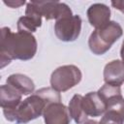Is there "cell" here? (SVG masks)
<instances>
[{
	"instance_id": "6da1fadb",
	"label": "cell",
	"mask_w": 124,
	"mask_h": 124,
	"mask_svg": "<svg viewBox=\"0 0 124 124\" xmlns=\"http://www.w3.org/2000/svg\"><path fill=\"white\" fill-rule=\"evenodd\" d=\"M37 51L36 38L29 32L13 33L9 27L1 28L0 39V68L14 59L30 60Z\"/></svg>"
},
{
	"instance_id": "7a4b0ae2",
	"label": "cell",
	"mask_w": 124,
	"mask_h": 124,
	"mask_svg": "<svg viewBox=\"0 0 124 124\" xmlns=\"http://www.w3.org/2000/svg\"><path fill=\"white\" fill-rule=\"evenodd\" d=\"M61 96L52 87H44L23 100L16 108L14 121L16 124H25L44 113L45 108L51 103L60 102Z\"/></svg>"
},
{
	"instance_id": "3957f363",
	"label": "cell",
	"mask_w": 124,
	"mask_h": 124,
	"mask_svg": "<svg viewBox=\"0 0 124 124\" xmlns=\"http://www.w3.org/2000/svg\"><path fill=\"white\" fill-rule=\"evenodd\" d=\"M122 34L123 30L120 24L115 21H109L105 26L93 31L88 40L89 48L94 54L102 55L111 47Z\"/></svg>"
},
{
	"instance_id": "277c9868",
	"label": "cell",
	"mask_w": 124,
	"mask_h": 124,
	"mask_svg": "<svg viewBox=\"0 0 124 124\" xmlns=\"http://www.w3.org/2000/svg\"><path fill=\"white\" fill-rule=\"evenodd\" d=\"M80 70L75 65H64L54 70L50 77V85L58 92H65L81 80Z\"/></svg>"
},
{
	"instance_id": "5b68a950",
	"label": "cell",
	"mask_w": 124,
	"mask_h": 124,
	"mask_svg": "<svg viewBox=\"0 0 124 124\" xmlns=\"http://www.w3.org/2000/svg\"><path fill=\"white\" fill-rule=\"evenodd\" d=\"M81 30V18L79 16H71L56 20L54 32L56 37L63 42L76 41Z\"/></svg>"
},
{
	"instance_id": "8992f818",
	"label": "cell",
	"mask_w": 124,
	"mask_h": 124,
	"mask_svg": "<svg viewBox=\"0 0 124 124\" xmlns=\"http://www.w3.org/2000/svg\"><path fill=\"white\" fill-rule=\"evenodd\" d=\"M22 94L9 84H3L0 87V106L3 108L5 118L14 121V115L16 108L19 106Z\"/></svg>"
},
{
	"instance_id": "52a82bcc",
	"label": "cell",
	"mask_w": 124,
	"mask_h": 124,
	"mask_svg": "<svg viewBox=\"0 0 124 124\" xmlns=\"http://www.w3.org/2000/svg\"><path fill=\"white\" fill-rule=\"evenodd\" d=\"M42 25V15L36 2H28L25 16L17 20V31L33 33Z\"/></svg>"
},
{
	"instance_id": "ba28073f",
	"label": "cell",
	"mask_w": 124,
	"mask_h": 124,
	"mask_svg": "<svg viewBox=\"0 0 124 124\" xmlns=\"http://www.w3.org/2000/svg\"><path fill=\"white\" fill-rule=\"evenodd\" d=\"M38 8L41 12L42 16H45L46 20L49 19H60L66 16H73L72 10L65 3L58 1H46L37 2Z\"/></svg>"
},
{
	"instance_id": "9c48e42d",
	"label": "cell",
	"mask_w": 124,
	"mask_h": 124,
	"mask_svg": "<svg viewBox=\"0 0 124 124\" xmlns=\"http://www.w3.org/2000/svg\"><path fill=\"white\" fill-rule=\"evenodd\" d=\"M44 120L46 124H69V109L61 102L51 103L44 110Z\"/></svg>"
},
{
	"instance_id": "30bf717a",
	"label": "cell",
	"mask_w": 124,
	"mask_h": 124,
	"mask_svg": "<svg viewBox=\"0 0 124 124\" xmlns=\"http://www.w3.org/2000/svg\"><path fill=\"white\" fill-rule=\"evenodd\" d=\"M87 17L89 23L96 29L101 28L109 22L110 10L102 3H96L91 5L87 10Z\"/></svg>"
},
{
	"instance_id": "8fae6325",
	"label": "cell",
	"mask_w": 124,
	"mask_h": 124,
	"mask_svg": "<svg viewBox=\"0 0 124 124\" xmlns=\"http://www.w3.org/2000/svg\"><path fill=\"white\" fill-rule=\"evenodd\" d=\"M82 108L87 116L97 117L105 113L106 104L99 96L98 92H89L82 97Z\"/></svg>"
},
{
	"instance_id": "7c38bea8",
	"label": "cell",
	"mask_w": 124,
	"mask_h": 124,
	"mask_svg": "<svg viewBox=\"0 0 124 124\" xmlns=\"http://www.w3.org/2000/svg\"><path fill=\"white\" fill-rule=\"evenodd\" d=\"M104 80L107 84L121 86L124 82V64L120 60L108 62L104 69Z\"/></svg>"
},
{
	"instance_id": "4fadbf2b",
	"label": "cell",
	"mask_w": 124,
	"mask_h": 124,
	"mask_svg": "<svg viewBox=\"0 0 124 124\" xmlns=\"http://www.w3.org/2000/svg\"><path fill=\"white\" fill-rule=\"evenodd\" d=\"M7 84L13 86L22 95L31 94L35 89L33 80L22 74H13L9 76L7 78Z\"/></svg>"
},
{
	"instance_id": "5bb4252c",
	"label": "cell",
	"mask_w": 124,
	"mask_h": 124,
	"mask_svg": "<svg viewBox=\"0 0 124 124\" xmlns=\"http://www.w3.org/2000/svg\"><path fill=\"white\" fill-rule=\"evenodd\" d=\"M82 97L83 96H81L79 94L74 95L73 98L71 99V101L69 103V107H68L70 116L74 119V121L77 124H83L88 117L84 113L83 108H82V105H81Z\"/></svg>"
},
{
	"instance_id": "9a60e30c",
	"label": "cell",
	"mask_w": 124,
	"mask_h": 124,
	"mask_svg": "<svg viewBox=\"0 0 124 124\" xmlns=\"http://www.w3.org/2000/svg\"><path fill=\"white\" fill-rule=\"evenodd\" d=\"M99 124H124V113L114 109H107Z\"/></svg>"
},
{
	"instance_id": "2e32d148",
	"label": "cell",
	"mask_w": 124,
	"mask_h": 124,
	"mask_svg": "<svg viewBox=\"0 0 124 124\" xmlns=\"http://www.w3.org/2000/svg\"><path fill=\"white\" fill-rule=\"evenodd\" d=\"M4 4L5 5H7V6H9V7H11V8H18V7H20V6H22V5H24L25 4V1H15V0H10V1H6V0H4Z\"/></svg>"
},
{
	"instance_id": "e0dca14e",
	"label": "cell",
	"mask_w": 124,
	"mask_h": 124,
	"mask_svg": "<svg viewBox=\"0 0 124 124\" xmlns=\"http://www.w3.org/2000/svg\"><path fill=\"white\" fill-rule=\"evenodd\" d=\"M111 6L124 14V1H111Z\"/></svg>"
},
{
	"instance_id": "ac0fdd59",
	"label": "cell",
	"mask_w": 124,
	"mask_h": 124,
	"mask_svg": "<svg viewBox=\"0 0 124 124\" xmlns=\"http://www.w3.org/2000/svg\"><path fill=\"white\" fill-rule=\"evenodd\" d=\"M120 56H121V59H122V63L124 64V41H123L122 46H121V49H120Z\"/></svg>"
},
{
	"instance_id": "d6986e66",
	"label": "cell",
	"mask_w": 124,
	"mask_h": 124,
	"mask_svg": "<svg viewBox=\"0 0 124 124\" xmlns=\"http://www.w3.org/2000/svg\"><path fill=\"white\" fill-rule=\"evenodd\" d=\"M83 124H99L97 121H95V120H86Z\"/></svg>"
}]
</instances>
